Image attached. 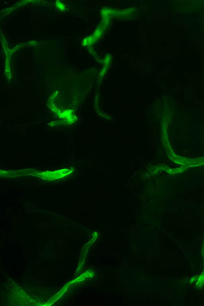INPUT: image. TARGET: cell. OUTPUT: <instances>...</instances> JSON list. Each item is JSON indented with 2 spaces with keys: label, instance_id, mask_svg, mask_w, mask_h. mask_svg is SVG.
I'll return each mask as SVG.
<instances>
[{
  "label": "cell",
  "instance_id": "cell-3",
  "mask_svg": "<svg viewBox=\"0 0 204 306\" xmlns=\"http://www.w3.org/2000/svg\"><path fill=\"white\" fill-rule=\"evenodd\" d=\"M58 94V91H56L50 97L48 105L50 109L58 118L65 121L68 124L71 125L74 124L78 118L77 116L75 114L73 110L72 109H66L61 111L53 102V99L57 97Z\"/></svg>",
  "mask_w": 204,
  "mask_h": 306
},
{
  "label": "cell",
  "instance_id": "cell-9",
  "mask_svg": "<svg viewBox=\"0 0 204 306\" xmlns=\"http://www.w3.org/2000/svg\"><path fill=\"white\" fill-rule=\"evenodd\" d=\"M56 123L55 122H51L50 123H49V125L51 127L54 126L56 125Z\"/></svg>",
  "mask_w": 204,
  "mask_h": 306
},
{
  "label": "cell",
  "instance_id": "cell-4",
  "mask_svg": "<svg viewBox=\"0 0 204 306\" xmlns=\"http://www.w3.org/2000/svg\"><path fill=\"white\" fill-rule=\"evenodd\" d=\"M153 170L151 171L152 175L157 174L159 172H164L168 174L174 175L185 172L186 170L188 169V168L184 166H180L177 168H171L168 166H156L153 168Z\"/></svg>",
  "mask_w": 204,
  "mask_h": 306
},
{
  "label": "cell",
  "instance_id": "cell-1",
  "mask_svg": "<svg viewBox=\"0 0 204 306\" xmlns=\"http://www.w3.org/2000/svg\"><path fill=\"white\" fill-rule=\"evenodd\" d=\"M171 116L169 112H167L163 115L161 124V137L163 147L165 151L167 156L174 163L187 167L192 168L201 166L203 160L201 157L196 158H189L177 155L173 149L169 141V128L170 119Z\"/></svg>",
  "mask_w": 204,
  "mask_h": 306
},
{
  "label": "cell",
  "instance_id": "cell-7",
  "mask_svg": "<svg viewBox=\"0 0 204 306\" xmlns=\"http://www.w3.org/2000/svg\"><path fill=\"white\" fill-rule=\"evenodd\" d=\"M15 172L13 173L12 172H9H9H7V171L0 170V177L7 176H9L10 177V176L14 175V174H15Z\"/></svg>",
  "mask_w": 204,
  "mask_h": 306
},
{
  "label": "cell",
  "instance_id": "cell-2",
  "mask_svg": "<svg viewBox=\"0 0 204 306\" xmlns=\"http://www.w3.org/2000/svg\"><path fill=\"white\" fill-rule=\"evenodd\" d=\"M73 167H67L54 171H45L43 172H32L30 175L46 181H54L61 180L73 174L75 171Z\"/></svg>",
  "mask_w": 204,
  "mask_h": 306
},
{
  "label": "cell",
  "instance_id": "cell-8",
  "mask_svg": "<svg viewBox=\"0 0 204 306\" xmlns=\"http://www.w3.org/2000/svg\"><path fill=\"white\" fill-rule=\"evenodd\" d=\"M198 277H197V276H195L194 277H192L190 280V283H193L194 281H196Z\"/></svg>",
  "mask_w": 204,
  "mask_h": 306
},
{
  "label": "cell",
  "instance_id": "cell-6",
  "mask_svg": "<svg viewBox=\"0 0 204 306\" xmlns=\"http://www.w3.org/2000/svg\"><path fill=\"white\" fill-rule=\"evenodd\" d=\"M55 6L57 9L61 11H65L67 10V7L61 1H57L55 2Z\"/></svg>",
  "mask_w": 204,
  "mask_h": 306
},
{
  "label": "cell",
  "instance_id": "cell-5",
  "mask_svg": "<svg viewBox=\"0 0 204 306\" xmlns=\"http://www.w3.org/2000/svg\"><path fill=\"white\" fill-rule=\"evenodd\" d=\"M196 286L198 288H201L203 287L204 284V272L198 276Z\"/></svg>",
  "mask_w": 204,
  "mask_h": 306
}]
</instances>
